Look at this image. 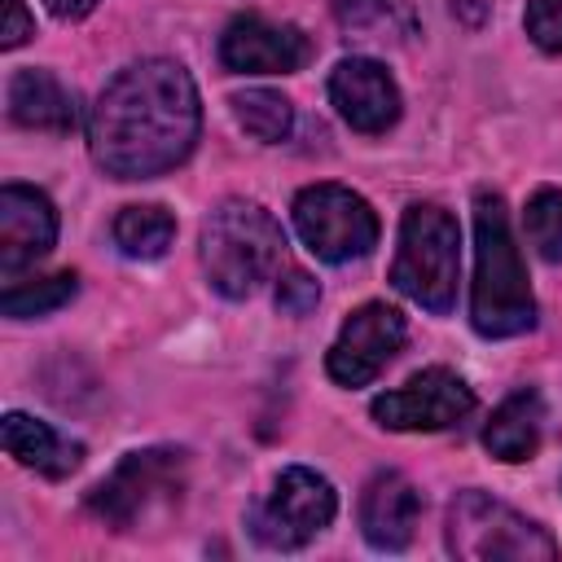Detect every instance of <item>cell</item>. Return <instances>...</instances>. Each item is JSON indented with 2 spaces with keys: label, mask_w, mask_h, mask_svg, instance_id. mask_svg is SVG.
Segmentation results:
<instances>
[{
  "label": "cell",
  "mask_w": 562,
  "mask_h": 562,
  "mask_svg": "<svg viewBox=\"0 0 562 562\" xmlns=\"http://www.w3.org/2000/svg\"><path fill=\"white\" fill-rule=\"evenodd\" d=\"M228 105H233V119L241 123V132H250L263 145H281L294 132V105L272 88H246Z\"/></svg>",
  "instance_id": "obj_20"
},
{
  "label": "cell",
  "mask_w": 562,
  "mask_h": 562,
  "mask_svg": "<svg viewBox=\"0 0 562 562\" xmlns=\"http://www.w3.org/2000/svg\"><path fill=\"white\" fill-rule=\"evenodd\" d=\"M404 338H408V325L391 303H360L342 321V329L325 356V369L338 386H369L395 360Z\"/></svg>",
  "instance_id": "obj_10"
},
{
  "label": "cell",
  "mask_w": 562,
  "mask_h": 562,
  "mask_svg": "<svg viewBox=\"0 0 562 562\" xmlns=\"http://www.w3.org/2000/svg\"><path fill=\"white\" fill-rule=\"evenodd\" d=\"M0 435H4V452H9L13 461H22L26 470L48 474V479H66V474L79 470V461H83V443L61 439L48 422H35V417H26V413H4Z\"/></svg>",
  "instance_id": "obj_17"
},
{
  "label": "cell",
  "mask_w": 562,
  "mask_h": 562,
  "mask_svg": "<svg viewBox=\"0 0 562 562\" xmlns=\"http://www.w3.org/2000/svg\"><path fill=\"white\" fill-rule=\"evenodd\" d=\"M285 233L259 202L224 198L202 220V268L215 294L250 299L281 263Z\"/></svg>",
  "instance_id": "obj_3"
},
{
  "label": "cell",
  "mask_w": 562,
  "mask_h": 562,
  "mask_svg": "<svg viewBox=\"0 0 562 562\" xmlns=\"http://www.w3.org/2000/svg\"><path fill=\"white\" fill-rule=\"evenodd\" d=\"M57 241V211L31 184L0 189V272L18 277L35 259H44Z\"/></svg>",
  "instance_id": "obj_13"
},
{
  "label": "cell",
  "mask_w": 562,
  "mask_h": 562,
  "mask_svg": "<svg viewBox=\"0 0 562 562\" xmlns=\"http://www.w3.org/2000/svg\"><path fill=\"white\" fill-rule=\"evenodd\" d=\"M422 518V492L400 470H378L360 492V531L378 553L408 549Z\"/></svg>",
  "instance_id": "obj_14"
},
{
  "label": "cell",
  "mask_w": 562,
  "mask_h": 562,
  "mask_svg": "<svg viewBox=\"0 0 562 562\" xmlns=\"http://www.w3.org/2000/svg\"><path fill=\"white\" fill-rule=\"evenodd\" d=\"M334 18L356 44H404L417 31L408 0H334Z\"/></svg>",
  "instance_id": "obj_18"
},
{
  "label": "cell",
  "mask_w": 562,
  "mask_h": 562,
  "mask_svg": "<svg viewBox=\"0 0 562 562\" xmlns=\"http://www.w3.org/2000/svg\"><path fill=\"white\" fill-rule=\"evenodd\" d=\"M35 35V18L26 13L22 0H4V26H0V48H18Z\"/></svg>",
  "instance_id": "obj_25"
},
{
  "label": "cell",
  "mask_w": 562,
  "mask_h": 562,
  "mask_svg": "<svg viewBox=\"0 0 562 562\" xmlns=\"http://www.w3.org/2000/svg\"><path fill=\"white\" fill-rule=\"evenodd\" d=\"M329 101L347 127L378 136L400 119V88L391 70L373 57H342L329 70Z\"/></svg>",
  "instance_id": "obj_12"
},
{
  "label": "cell",
  "mask_w": 562,
  "mask_h": 562,
  "mask_svg": "<svg viewBox=\"0 0 562 562\" xmlns=\"http://www.w3.org/2000/svg\"><path fill=\"white\" fill-rule=\"evenodd\" d=\"M44 4H48V13L61 18V22H79V18H88V13L97 9V0H44Z\"/></svg>",
  "instance_id": "obj_26"
},
{
  "label": "cell",
  "mask_w": 562,
  "mask_h": 562,
  "mask_svg": "<svg viewBox=\"0 0 562 562\" xmlns=\"http://www.w3.org/2000/svg\"><path fill=\"white\" fill-rule=\"evenodd\" d=\"M114 246L127 255V259H162L171 237H176V215L158 202H145V206H123L114 215Z\"/></svg>",
  "instance_id": "obj_19"
},
{
  "label": "cell",
  "mask_w": 562,
  "mask_h": 562,
  "mask_svg": "<svg viewBox=\"0 0 562 562\" xmlns=\"http://www.w3.org/2000/svg\"><path fill=\"white\" fill-rule=\"evenodd\" d=\"M312 40L290 22L241 13L220 35V61L233 75H294L312 61Z\"/></svg>",
  "instance_id": "obj_11"
},
{
  "label": "cell",
  "mask_w": 562,
  "mask_h": 562,
  "mask_svg": "<svg viewBox=\"0 0 562 562\" xmlns=\"http://www.w3.org/2000/svg\"><path fill=\"white\" fill-rule=\"evenodd\" d=\"M470 321L483 338H518L536 325V299L501 193H474V285Z\"/></svg>",
  "instance_id": "obj_2"
},
{
  "label": "cell",
  "mask_w": 562,
  "mask_h": 562,
  "mask_svg": "<svg viewBox=\"0 0 562 562\" xmlns=\"http://www.w3.org/2000/svg\"><path fill=\"white\" fill-rule=\"evenodd\" d=\"M79 290L75 272H53V277H35V281H13L0 294V312L13 321H31V316H48L57 307H66Z\"/></svg>",
  "instance_id": "obj_21"
},
{
  "label": "cell",
  "mask_w": 562,
  "mask_h": 562,
  "mask_svg": "<svg viewBox=\"0 0 562 562\" xmlns=\"http://www.w3.org/2000/svg\"><path fill=\"white\" fill-rule=\"evenodd\" d=\"M522 228L544 263H562V189H536L522 211Z\"/></svg>",
  "instance_id": "obj_22"
},
{
  "label": "cell",
  "mask_w": 562,
  "mask_h": 562,
  "mask_svg": "<svg viewBox=\"0 0 562 562\" xmlns=\"http://www.w3.org/2000/svg\"><path fill=\"white\" fill-rule=\"evenodd\" d=\"M540 439H544V400L531 386L505 395L492 408L487 426H483V448L496 461H509V465L514 461H531L536 448H540Z\"/></svg>",
  "instance_id": "obj_16"
},
{
  "label": "cell",
  "mask_w": 562,
  "mask_h": 562,
  "mask_svg": "<svg viewBox=\"0 0 562 562\" xmlns=\"http://www.w3.org/2000/svg\"><path fill=\"white\" fill-rule=\"evenodd\" d=\"M338 514V492L325 474L307 465H290L277 474L272 492L250 509V536L263 549H303L312 544Z\"/></svg>",
  "instance_id": "obj_8"
},
{
  "label": "cell",
  "mask_w": 562,
  "mask_h": 562,
  "mask_svg": "<svg viewBox=\"0 0 562 562\" xmlns=\"http://www.w3.org/2000/svg\"><path fill=\"white\" fill-rule=\"evenodd\" d=\"M290 215H294V233L303 237V246L325 263H351L378 246V215L347 184L299 189Z\"/></svg>",
  "instance_id": "obj_7"
},
{
  "label": "cell",
  "mask_w": 562,
  "mask_h": 562,
  "mask_svg": "<svg viewBox=\"0 0 562 562\" xmlns=\"http://www.w3.org/2000/svg\"><path fill=\"white\" fill-rule=\"evenodd\" d=\"M9 119L18 127H31V132H75L79 127V110H75V97L61 88V79L53 70H18L9 79Z\"/></svg>",
  "instance_id": "obj_15"
},
{
  "label": "cell",
  "mask_w": 562,
  "mask_h": 562,
  "mask_svg": "<svg viewBox=\"0 0 562 562\" xmlns=\"http://www.w3.org/2000/svg\"><path fill=\"white\" fill-rule=\"evenodd\" d=\"M180 487H184V452L180 448H140V452H127L88 492V514L114 531H127L154 505L176 501Z\"/></svg>",
  "instance_id": "obj_6"
},
{
  "label": "cell",
  "mask_w": 562,
  "mask_h": 562,
  "mask_svg": "<svg viewBox=\"0 0 562 562\" xmlns=\"http://www.w3.org/2000/svg\"><path fill=\"white\" fill-rule=\"evenodd\" d=\"M202 127V101L180 61L145 57L123 66L88 114L92 162L114 180H154L180 167Z\"/></svg>",
  "instance_id": "obj_1"
},
{
  "label": "cell",
  "mask_w": 562,
  "mask_h": 562,
  "mask_svg": "<svg viewBox=\"0 0 562 562\" xmlns=\"http://www.w3.org/2000/svg\"><path fill=\"white\" fill-rule=\"evenodd\" d=\"M461 281V228L439 202H413L400 220V246L391 259V285L426 307L448 316Z\"/></svg>",
  "instance_id": "obj_4"
},
{
  "label": "cell",
  "mask_w": 562,
  "mask_h": 562,
  "mask_svg": "<svg viewBox=\"0 0 562 562\" xmlns=\"http://www.w3.org/2000/svg\"><path fill=\"white\" fill-rule=\"evenodd\" d=\"M316 303H321V285H316V277H307L303 268H290V272L277 281V312H285V316H307Z\"/></svg>",
  "instance_id": "obj_24"
},
{
  "label": "cell",
  "mask_w": 562,
  "mask_h": 562,
  "mask_svg": "<svg viewBox=\"0 0 562 562\" xmlns=\"http://www.w3.org/2000/svg\"><path fill=\"white\" fill-rule=\"evenodd\" d=\"M373 422L386 430H448L474 413V391L452 369H422L404 386L382 391L369 404Z\"/></svg>",
  "instance_id": "obj_9"
},
{
  "label": "cell",
  "mask_w": 562,
  "mask_h": 562,
  "mask_svg": "<svg viewBox=\"0 0 562 562\" xmlns=\"http://www.w3.org/2000/svg\"><path fill=\"white\" fill-rule=\"evenodd\" d=\"M443 544L452 558H470V562H553L558 558V540L531 522L527 514L509 509L505 501L465 487L452 496L448 518H443Z\"/></svg>",
  "instance_id": "obj_5"
},
{
  "label": "cell",
  "mask_w": 562,
  "mask_h": 562,
  "mask_svg": "<svg viewBox=\"0 0 562 562\" xmlns=\"http://www.w3.org/2000/svg\"><path fill=\"white\" fill-rule=\"evenodd\" d=\"M522 26H527V35H531L536 48L562 53V0H527Z\"/></svg>",
  "instance_id": "obj_23"
}]
</instances>
